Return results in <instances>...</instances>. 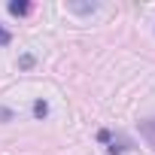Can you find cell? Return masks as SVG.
Instances as JSON below:
<instances>
[{
    "mask_svg": "<svg viewBox=\"0 0 155 155\" xmlns=\"http://www.w3.org/2000/svg\"><path fill=\"white\" fill-rule=\"evenodd\" d=\"M97 140H101V143H110V146H107V152H110V155H122V152L131 146V140H128V137H122V134H119V137H113L110 131H101V134H97Z\"/></svg>",
    "mask_w": 155,
    "mask_h": 155,
    "instance_id": "cell-1",
    "label": "cell"
},
{
    "mask_svg": "<svg viewBox=\"0 0 155 155\" xmlns=\"http://www.w3.org/2000/svg\"><path fill=\"white\" fill-rule=\"evenodd\" d=\"M140 134H143V140L155 149V116H149V119H140Z\"/></svg>",
    "mask_w": 155,
    "mask_h": 155,
    "instance_id": "cell-2",
    "label": "cell"
},
{
    "mask_svg": "<svg viewBox=\"0 0 155 155\" xmlns=\"http://www.w3.org/2000/svg\"><path fill=\"white\" fill-rule=\"evenodd\" d=\"M67 9L70 12H79V15H88V12L97 9V3H67Z\"/></svg>",
    "mask_w": 155,
    "mask_h": 155,
    "instance_id": "cell-3",
    "label": "cell"
},
{
    "mask_svg": "<svg viewBox=\"0 0 155 155\" xmlns=\"http://www.w3.org/2000/svg\"><path fill=\"white\" fill-rule=\"evenodd\" d=\"M9 12L12 15H28L31 12V3H9Z\"/></svg>",
    "mask_w": 155,
    "mask_h": 155,
    "instance_id": "cell-4",
    "label": "cell"
},
{
    "mask_svg": "<svg viewBox=\"0 0 155 155\" xmlns=\"http://www.w3.org/2000/svg\"><path fill=\"white\" fill-rule=\"evenodd\" d=\"M34 116H37V119H46V116H49V104H46V101H37V104H34Z\"/></svg>",
    "mask_w": 155,
    "mask_h": 155,
    "instance_id": "cell-5",
    "label": "cell"
},
{
    "mask_svg": "<svg viewBox=\"0 0 155 155\" xmlns=\"http://www.w3.org/2000/svg\"><path fill=\"white\" fill-rule=\"evenodd\" d=\"M9 43H12V34H9L3 25H0V46H9Z\"/></svg>",
    "mask_w": 155,
    "mask_h": 155,
    "instance_id": "cell-6",
    "label": "cell"
},
{
    "mask_svg": "<svg viewBox=\"0 0 155 155\" xmlns=\"http://www.w3.org/2000/svg\"><path fill=\"white\" fill-rule=\"evenodd\" d=\"M18 64H21V67H34V55H25Z\"/></svg>",
    "mask_w": 155,
    "mask_h": 155,
    "instance_id": "cell-7",
    "label": "cell"
},
{
    "mask_svg": "<svg viewBox=\"0 0 155 155\" xmlns=\"http://www.w3.org/2000/svg\"><path fill=\"white\" fill-rule=\"evenodd\" d=\"M0 119H3V122H9V119H12V113H9V110H3V107H0Z\"/></svg>",
    "mask_w": 155,
    "mask_h": 155,
    "instance_id": "cell-8",
    "label": "cell"
}]
</instances>
